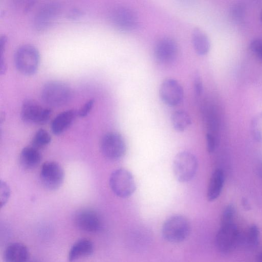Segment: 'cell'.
Masks as SVG:
<instances>
[{"label": "cell", "mask_w": 262, "mask_h": 262, "mask_svg": "<svg viewBox=\"0 0 262 262\" xmlns=\"http://www.w3.org/2000/svg\"><path fill=\"white\" fill-rule=\"evenodd\" d=\"M257 262H262V251L260 252V253L258 256V257L257 259Z\"/></svg>", "instance_id": "36"}, {"label": "cell", "mask_w": 262, "mask_h": 262, "mask_svg": "<svg viewBox=\"0 0 262 262\" xmlns=\"http://www.w3.org/2000/svg\"><path fill=\"white\" fill-rule=\"evenodd\" d=\"M159 96L162 101L169 106L180 104L183 98V89L180 83L173 78H167L159 88Z\"/></svg>", "instance_id": "12"}, {"label": "cell", "mask_w": 262, "mask_h": 262, "mask_svg": "<svg viewBox=\"0 0 262 262\" xmlns=\"http://www.w3.org/2000/svg\"><path fill=\"white\" fill-rule=\"evenodd\" d=\"M198 169L195 156L188 151H182L174 158L172 169L174 177L180 182L191 181L195 176Z\"/></svg>", "instance_id": "3"}, {"label": "cell", "mask_w": 262, "mask_h": 262, "mask_svg": "<svg viewBox=\"0 0 262 262\" xmlns=\"http://www.w3.org/2000/svg\"><path fill=\"white\" fill-rule=\"evenodd\" d=\"M194 93L196 96L200 97L203 92V85L200 74H195L193 81Z\"/></svg>", "instance_id": "30"}, {"label": "cell", "mask_w": 262, "mask_h": 262, "mask_svg": "<svg viewBox=\"0 0 262 262\" xmlns=\"http://www.w3.org/2000/svg\"><path fill=\"white\" fill-rule=\"evenodd\" d=\"M51 141V137L45 129L40 128L34 135L32 141V146L39 149L48 145Z\"/></svg>", "instance_id": "22"}, {"label": "cell", "mask_w": 262, "mask_h": 262, "mask_svg": "<svg viewBox=\"0 0 262 262\" xmlns=\"http://www.w3.org/2000/svg\"><path fill=\"white\" fill-rule=\"evenodd\" d=\"M110 20L115 28L123 32L133 30L138 24V18L136 12L124 6L113 8L110 12Z\"/></svg>", "instance_id": "10"}, {"label": "cell", "mask_w": 262, "mask_h": 262, "mask_svg": "<svg viewBox=\"0 0 262 262\" xmlns=\"http://www.w3.org/2000/svg\"><path fill=\"white\" fill-rule=\"evenodd\" d=\"M61 11V6L58 3L48 2L43 4L34 15V28L39 31L48 29L56 20Z\"/></svg>", "instance_id": "8"}, {"label": "cell", "mask_w": 262, "mask_h": 262, "mask_svg": "<svg viewBox=\"0 0 262 262\" xmlns=\"http://www.w3.org/2000/svg\"><path fill=\"white\" fill-rule=\"evenodd\" d=\"M171 121L173 128L178 132H183L191 123L189 115L183 110L174 112L171 116Z\"/></svg>", "instance_id": "21"}, {"label": "cell", "mask_w": 262, "mask_h": 262, "mask_svg": "<svg viewBox=\"0 0 262 262\" xmlns=\"http://www.w3.org/2000/svg\"><path fill=\"white\" fill-rule=\"evenodd\" d=\"M51 115V110L41 106L33 99L25 100L21 105L20 116L28 123L42 124L46 123Z\"/></svg>", "instance_id": "9"}, {"label": "cell", "mask_w": 262, "mask_h": 262, "mask_svg": "<svg viewBox=\"0 0 262 262\" xmlns=\"http://www.w3.org/2000/svg\"><path fill=\"white\" fill-rule=\"evenodd\" d=\"M190 224L183 216L176 215L167 219L164 223L162 233L167 241L177 243L183 242L189 235Z\"/></svg>", "instance_id": "4"}, {"label": "cell", "mask_w": 262, "mask_h": 262, "mask_svg": "<svg viewBox=\"0 0 262 262\" xmlns=\"http://www.w3.org/2000/svg\"><path fill=\"white\" fill-rule=\"evenodd\" d=\"M20 162L26 169H32L40 163L41 155L38 149L33 146L24 147L20 154Z\"/></svg>", "instance_id": "19"}, {"label": "cell", "mask_w": 262, "mask_h": 262, "mask_svg": "<svg viewBox=\"0 0 262 262\" xmlns=\"http://www.w3.org/2000/svg\"><path fill=\"white\" fill-rule=\"evenodd\" d=\"M249 48L252 53L262 62V38H257L251 40Z\"/></svg>", "instance_id": "27"}, {"label": "cell", "mask_w": 262, "mask_h": 262, "mask_svg": "<svg viewBox=\"0 0 262 262\" xmlns=\"http://www.w3.org/2000/svg\"><path fill=\"white\" fill-rule=\"evenodd\" d=\"M14 62L17 70L26 75L35 74L39 67L40 54L37 49L31 44H24L16 50Z\"/></svg>", "instance_id": "2"}, {"label": "cell", "mask_w": 262, "mask_h": 262, "mask_svg": "<svg viewBox=\"0 0 262 262\" xmlns=\"http://www.w3.org/2000/svg\"><path fill=\"white\" fill-rule=\"evenodd\" d=\"M10 196V189L8 184L1 180L0 182V202L2 208L8 202Z\"/></svg>", "instance_id": "28"}, {"label": "cell", "mask_w": 262, "mask_h": 262, "mask_svg": "<svg viewBox=\"0 0 262 262\" xmlns=\"http://www.w3.org/2000/svg\"><path fill=\"white\" fill-rule=\"evenodd\" d=\"M74 223L80 230L91 233L98 232L102 226L99 214L90 209H83L77 211L74 216Z\"/></svg>", "instance_id": "13"}, {"label": "cell", "mask_w": 262, "mask_h": 262, "mask_svg": "<svg viewBox=\"0 0 262 262\" xmlns=\"http://www.w3.org/2000/svg\"><path fill=\"white\" fill-rule=\"evenodd\" d=\"M29 252L25 245L20 243H13L8 245L3 254L4 262H27Z\"/></svg>", "instance_id": "16"}, {"label": "cell", "mask_w": 262, "mask_h": 262, "mask_svg": "<svg viewBox=\"0 0 262 262\" xmlns=\"http://www.w3.org/2000/svg\"><path fill=\"white\" fill-rule=\"evenodd\" d=\"M7 41V38L5 35H2L0 38V73L4 74L7 69V64L5 57V51Z\"/></svg>", "instance_id": "25"}, {"label": "cell", "mask_w": 262, "mask_h": 262, "mask_svg": "<svg viewBox=\"0 0 262 262\" xmlns=\"http://www.w3.org/2000/svg\"><path fill=\"white\" fill-rule=\"evenodd\" d=\"M235 210L234 206L229 204L227 205L223 211L221 216V224H226L234 222Z\"/></svg>", "instance_id": "26"}, {"label": "cell", "mask_w": 262, "mask_h": 262, "mask_svg": "<svg viewBox=\"0 0 262 262\" xmlns=\"http://www.w3.org/2000/svg\"><path fill=\"white\" fill-rule=\"evenodd\" d=\"M207 149L209 153L213 152L216 148V138L213 134L207 133L206 136Z\"/></svg>", "instance_id": "31"}, {"label": "cell", "mask_w": 262, "mask_h": 262, "mask_svg": "<svg viewBox=\"0 0 262 262\" xmlns=\"http://www.w3.org/2000/svg\"><path fill=\"white\" fill-rule=\"evenodd\" d=\"M260 21H261V22L262 23V10H261V11L260 12Z\"/></svg>", "instance_id": "37"}, {"label": "cell", "mask_w": 262, "mask_h": 262, "mask_svg": "<svg viewBox=\"0 0 262 262\" xmlns=\"http://www.w3.org/2000/svg\"><path fill=\"white\" fill-rule=\"evenodd\" d=\"M192 42L195 52L199 55H205L210 50V42L208 37L199 28L194 29L192 32Z\"/></svg>", "instance_id": "20"}, {"label": "cell", "mask_w": 262, "mask_h": 262, "mask_svg": "<svg viewBox=\"0 0 262 262\" xmlns=\"http://www.w3.org/2000/svg\"><path fill=\"white\" fill-rule=\"evenodd\" d=\"M100 149L103 155L111 160H117L125 154L126 146L122 136L116 132L105 134L100 142Z\"/></svg>", "instance_id": "7"}, {"label": "cell", "mask_w": 262, "mask_h": 262, "mask_svg": "<svg viewBox=\"0 0 262 262\" xmlns=\"http://www.w3.org/2000/svg\"><path fill=\"white\" fill-rule=\"evenodd\" d=\"M77 115V112L73 109L68 110L58 114L51 122L52 133L56 135L63 133L72 124Z\"/></svg>", "instance_id": "15"}, {"label": "cell", "mask_w": 262, "mask_h": 262, "mask_svg": "<svg viewBox=\"0 0 262 262\" xmlns=\"http://www.w3.org/2000/svg\"><path fill=\"white\" fill-rule=\"evenodd\" d=\"M250 127L253 138L257 142L262 143V112L253 117Z\"/></svg>", "instance_id": "23"}, {"label": "cell", "mask_w": 262, "mask_h": 262, "mask_svg": "<svg viewBox=\"0 0 262 262\" xmlns=\"http://www.w3.org/2000/svg\"><path fill=\"white\" fill-rule=\"evenodd\" d=\"M259 230L255 225H251L248 229L244 242L250 248H255L259 242Z\"/></svg>", "instance_id": "24"}, {"label": "cell", "mask_w": 262, "mask_h": 262, "mask_svg": "<svg viewBox=\"0 0 262 262\" xmlns=\"http://www.w3.org/2000/svg\"><path fill=\"white\" fill-rule=\"evenodd\" d=\"M64 172L59 164L54 161L44 163L40 171V179L42 185L51 190L58 189L62 184Z\"/></svg>", "instance_id": "11"}, {"label": "cell", "mask_w": 262, "mask_h": 262, "mask_svg": "<svg viewBox=\"0 0 262 262\" xmlns=\"http://www.w3.org/2000/svg\"><path fill=\"white\" fill-rule=\"evenodd\" d=\"M72 90L66 83L60 81H49L43 85L41 97L48 105L59 107L68 103L72 99Z\"/></svg>", "instance_id": "1"}, {"label": "cell", "mask_w": 262, "mask_h": 262, "mask_svg": "<svg viewBox=\"0 0 262 262\" xmlns=\"http://www.w3.org/2000/svg\"><path fill=\"white\" fill-rule=\"evenodd\" d=\"M178 50L177 43L173 39L164 37L157 42L154 48V55L158 62L168 63L176 58Z\"/></svg>", "instance_id": "14"}, {"label": "cell", "mask_w": 262, "mask_h": 262, "mask_svg": "<svg viewBox=\"0 0 262 262\" xmlns=\"http://www.w3.org/2000/svg\"><path fill=\"white\" fill-rule=\"evenodd\" d=\"M81 11L79 9H73L70 12V17L72 18L77 17L80 16Z\"/></svg>", "instance_id": "33"}, {"label": "cell", "mask_w": 262, "mask_h": 262, "mask_svg": "<svg viewBox=\"0 0 262 262\" xmlns=\"http://www.w3.org/2000/svg\"><path fill=\"white\" fill-rule=\"evenodd\" d=\"M242 242V236L234 223L221 224L215 236V244L222 253L232 251Z\"/></svg>", "instance_id": "6"}, {"label": "cell", "mask_w": 262, "mask_h": 262, "mask_svg": "<svg viewBox=\"0 0 262 262\" xmlns=\"http://www.w3.org/2000/svg\"><path fill=\"white\" fill-rule=\"evenodd\" d=\"M109 184L113 193L121 198L129 197L136 189L135 181L132 173L124 168H118L112 172Z\"/></svg>", "instance_id": "5"}, {"label": "cell", "mask_w": 262, "mask_h": 262, "mask_svg": "<svg viewBox=\"0 0 262 262\" xmlns=\"http://www.w3.org/2000/svg\"><path fill=\"white\" fill-rule=\"evenodd\" d=\"M257 173L259 178L262 180V162L257 166Z\"/></svg>", "instance_id": "35"}, {"label": "cell", "mask_w": 262, "mask_h": 262, "mask_svg": "<svg viewBox=\"0 0 262 262\" xmlns=\"http://www.w3.org/2000/svg\"><path fill=\"white\" fill-rule=\"evenodd\" d=\"M27 262H40V261L36 260H33L28 261Z\"/></svg>", "instance_id": "38"}, {"label": "cell", "mask_w": 262, "mask_h": 262, "mask_svg": "<svg viewBox=\"0 0 262 262\" xmlns=\"http://www.w3.org/2000/svg\"><path fill=\"white\" fill-rule=\"evenodd\" d=\"M242 203L243 207L246 210L250 209V204L249 203L248 200L246 198H243V199L242 200Z\"/></svg>", "instance_id": "34"}, {"label": "cell", "mask_w": 262, "mask_h": 262, "mask_svg": "<svg viewBox=\"0 0 262 262\" xmlns=\"http://www.w3.org/2000/svg\"><path fill=\"white\" fill-rule=\"evenodd\" d=\"M232 15L233 18L236 21H241L243 19L244 15V9L243 6L237 5L232 9Z\"/></svg>", "instance_id": "32"}, {"label": "cell", "mask_w": 262, "mask_h": 262, "mask_svg": "<svg viewBox=\"0 0 262 262\" xmlns=\"http://www.w3.org/2000/svg\"><path fill=\"white\" fill-rule=\"evenodd\" d=\"M94 249L92 241L86 238L79 239L71 248L68 254L69 260L72 262L89 256L93 254Z\"/></svg>", "instance_id": "18"}, {"label": "cell", "mask_w": 262, "mask_h": 262, "mask_svg": "<svg viewBox=\"0 0 262 262\" xmlns=\"http://www.w3.org/2000/svg\"><path fill=\"white\" fill-rule=\"evenodd\" d=\"M94 100L90 99L87 101L77 111V115L80 117H84L88 116L92 110L94 105Z\"/></svg>", "instance_id": "29"}, {"label": "cell", "mask_w": 262, "mask_h": 262, "mask_svg": "<svg viewBox=\"0 0 262 262\" xmlns=\"http://www.w3.org/2000/svg\"><path fill=\"white\" fill-rule=\"evenodd\" d=\"M224 181V171L221 169H216L211 174L207 188V199L209 201H214L219 198L223 189Z\"/></svg>", "instance_id": "17"}]
</instances>
